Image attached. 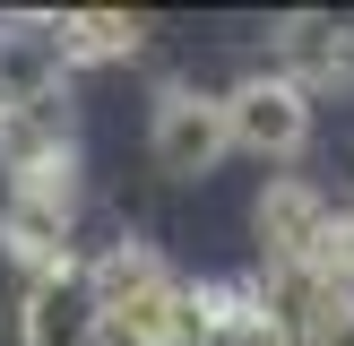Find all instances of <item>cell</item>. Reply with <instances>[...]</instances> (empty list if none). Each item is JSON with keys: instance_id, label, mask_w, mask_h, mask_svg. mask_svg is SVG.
Segmentation results:
<instances>
[{"instance_id": "obj_1", "label": "cell", "mask_w": 354, "mask_h": 346, "mask_svg": "<svg viewBox=\"0 0 354 346\" xmlns=\"http://www.w3.org/2000/svg\"><path fill=\"white\" fill-rule=\"evenodd\" d=\"M86 286H95L104 338L121 346H207L199 329V277H182L156 242H113L104 260H86Z\"/></svg>"}, {"instance_id": "obj_2", "label": "cell", "mask_w": 354, "mask_h": 346, "mask_svg": "<svg viewBox=\"0 0 354 346\" xmlns=\"http://www.w3.org/2000/svg\"><path fill=\"white\" fill-rule=\"evenodd\" d=\"M0 182L26 199H69L78 208V138H69L61 95L0 104Z\"/></svg>"}, {"instance_id": "obj_3", "label": "cell", "mask_w": 354, "mask_h": 346, "mask_svg": "<svg viewBox=\"0 0 354 346\" xmlns=\"http://www.w3.org/2000/svg\"><path fill=\"white\" fill-rule=\"evenodd\" d=\"M216 104H225V138H234L242 156H259V165H286V156L311 147V95H303V86H286L277 69L234 78Z\"/></svg>"}, {"instance_id": "obj_4", "label": "cell", "mask_w": 354, "mask_h": 346, "mask_svg": "<svg viewBox=\"0 0 354 346\" xmlns=\"http://www.w3.org/2000/svg\"><path fill=\"white\" fill-rule=\"evenodd\" d=\"M147 156L156 173H173V182H199V173H216L225 156H234V138H225V104L216 86H165L147 113Z\"/></svg>"}, {"instance_id": "obj_5", "label": "cell", "mask_w": 354, "mask_h": 346, "mask_svg": "<svg viewBox=\"0 0 354 346\" xmlns=\"http://www.w3.org/2000/svg\"><path fill=\"white\" fill-rule=\"evenodd\" d=\"M268 69L286 86H303V95H320V86H354V17L337 9H294L268 26Z\"/></svg>"}, {"instance_id": "obj_6", "label": "cell", "mask_w": 354, "mask_h": 346, "mask_svg": "<svg viewBox=\"0 0 354 346\" xmlns=\"http://www.w3.org/2000/svg\"><path fill=\"white\" fill-rule=\"evenodd\" d=\"M17 346H113L104 311H95V286H86V260H69L52 277H26V294H17Z\"/></svg>"}, {"instance_id": "obj_7", "label": "cell", "mask_w": 354, "mask_h": 346, "mask_svg": "<svg viewBox=\"0 0 354 346\" xmlns=\"http://www.w3.org/2000/svg\"><path fill=\"white\" fill-rule=\"evenodd\" d=\"M328 190H311L303 173H277L268 190H259V208H251V234H259V268H303L311 260V242H320V225H328Z\"/></svg>"}, {"instance_id": "obj_8", "label": "cell", "mask_w": 354, "mask_h": 346, "mask_svg": "<svg viewBox=\"0 0 354 346\" xmlns=\"http://www.w3.org/2000/svg\"><path fill=\"white\" fill-rule=\"evenodd\" d=\"M69 217H78L69 199H26V190H9V199H0V251H9L26 277L69 268V260H78L69 251Z\"/></svg>"}, {"instance_id": "obj_9", "label": "cell", "mask_w": 354, "mask_h": 346, "mask_svg": "<svg viewBox=\"0 0 354 346\" xmlns=\"http://www.w3.org/2000/svg\"><path fill=\"white\" fill-rule=\"evenodd\" d=\"M251 294H259V329L268 346H311L337 303V286H320L311 268H251Z\"/></svg>"}, {"instance_id": "obj_10", "label": "cell", "mask_w": 354, "mask_h": 346, "mask_svg": "<svg viewBox=\"0 0 354 346\" xmlns=\"http://www.w3.org/2000/svg\"><path fill=\"white\" fill-rule=\"evenodd\" d=\"M52 52H61V69H113V61L147 52V26L130 9H61L52 17Z\"/></svg>"}, {"instance_id": "obj_11", "label": "cell", "mask_w": 354, "mask_h": 346, "mask_svg": "<svg viewBox=\"0 0 354 346\" xmlns=\"http://www.w3.org/2000/svg\"><path fill=\"white\" fill-rule=\"evenodd\" d=\"M61 52H52V17H0V104L61 95Z\"/></svg>"}, {"instance_id": "obj_12", "label": "cell", "mask_w": 354, "mask_h": 346, "mask_svg": "<svg viewBox=\"0 0 354 346\" xmlns=\"http://www.w3.org/2000/svg\"><path fill=\"white\" fill-rule=\"evenodd\" d=\"M320 286H337L354 294V208H328V225H320V242H311V260H303Z\"/></svg>"}, {"instance_id": "obj_13", "label": "cell", "mask_w": 354, "mask_h": 346, "mask_svg": "<svg viewBox=\"0 0 354 346\" xmlns=\"http://www.w3.org/2000/svg\"><path fill=\"white\" fill-rule=\"evenodd\" d=\"M311 346H354V294L328 303V320H320V338H311Z\"/></svg>"}]
</instances>
